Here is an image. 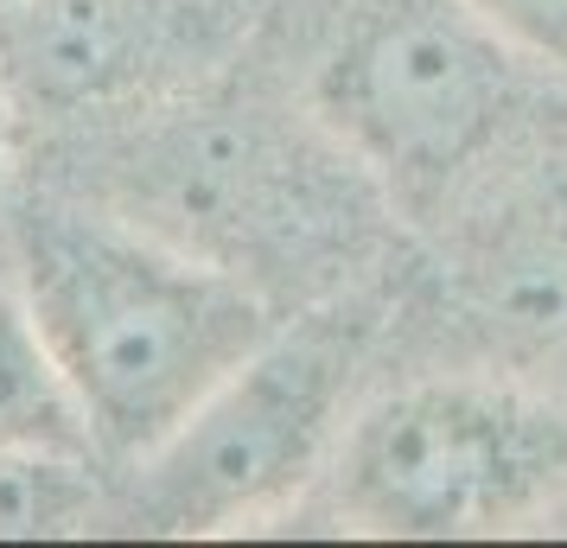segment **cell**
I'll return each mask as SVG.
<instances>
[{"mask_svg": "<svg viewBox=\"0 0 567 548\" xmlns=\"http://www.w3.org/2000/svg\"><path fill=\"white\" fill-rule=\"evenodd\" d=\"M20 173L166 236L256 288L275 313L395 288L414 261V236L383 185L261 64L256 45L166 103L32 134Z\"/></svg>", "mask_w": 567, "mask_h": 548, "instance_id": "obj_1", "label": "cell"}, {"mask_svg": "<svg viewBox=\"0 0 567 548\" xmlns=\"http://www.w3.org/2000/svg\"><path fill=\"white\" fill-rule=\"evenodd\" d=\"M261 64L427 236L567 122V77L472 0H261Z\"/></svg>", "mask_w": 567, "mask_h": 548, "instance_id": "obj_2", "label": "cell"}, {"mask_svg": "<svg viewBox=\"0 0 567 548\" xmlns=\"http://www.w3.org/2000/svg\"><path fill=\"white\" fill-rule=\"evenodd\" d=\"M0 261L109 472L166 441L287 319L236 275L32 173L7 192Z\"/></svg>", "mask_w": 567, "mask_h": 548, "instance_id": "obj_3", "label": "cell"}, {"mask_svg": "<svg viewBox=\"0 0 567 548\" xmlns=\"http://www.w3.org/2000/svg\"><path fill=\"white\" fill-rule=\"evenodd\" d=\"M567 529V395L485 364L383 370L281 536L491 542Z\"/></svg>", "mask_w": 567, "mask_h": 548, "instance_id": "obj_4", "label": "cell"}, {"mask_svg": "<svg viewBox=\"0 0 567 548\" xmlns=\"http://www.w3.org/2000/svg\"><path fill=\"white\" fill-rule=\"evenodd\" d=\"M395 288L287 313L166 441L109 472V536H281L383 376Z\"/></svg>", "mask_w": 567, "mask_h": 548, "instance_id": "obj_5", "label": "cell"}, {"mask_svg": "<svg viewBox=\"0 0 567 548\" xmlns=\"http://www.w3.org/2000/svg\"><path fill=\"white\" fill-rule=\"evenodd\" d=\"M485 364L567 395V122L414 236L389 364Z\"/></svg>", "mask_w": 567, "mask_h": 548, "instance_id": "obj_6", "label": "cell"}, {"mask_svg": "<svg viewBox=\"0 0 567 548\" xmlns=\"http://www.w3.org/2000/svg\"><path fill=\"white\" fill-rule=\"evenodd\" d=\"M256 20L261 0H0V83L20 147L230 71Z\"/></svg>", "mask_w": 567, "mask_h": 548, "instance_id": "obj_7", "label": "cell"}, {"mask_svg": "<svg viewBox=\"0 0 567 548\" xmlns=\"http://www.w3.org/2000/svg\"><path fill=\"white\" fill-rule=\"evenodd\" d=\"M0 453H45V459H96V434L58 370L52 344L32 319L27 293L0 261Z\"/></svg>", "mask_w": 567, "mask_h": 548, "instance_id": "obj_8", "label": "cell"}, {"mask_svg": "<svg viewBox=\"0 0 567 548\" xmlns=\"http://www.w3.org/2000/svg\"><path fill=\"white\" fill-rule=\"evenodd\" d=\"M497 32H511L529 58L567 77V0H472Z\"/></svg>", "mask_w": 567, "mask_h": 548, "instance_id": "obj_9", "label": "cell"}, {"mask_svg": "<svg viewBox=\"0 0 567 548\" xmlns=\"http://www.w3.org/2000/svg\"><path fill=\"white\" fill-rule=\"evenodd\" d=\"M13 179H20V115H13V96L0 83V210H7Z\"/></svg>", "mask_w": 567, "mask_h": 548, "instance_id": "obj_10", "label": "cell"}]
</instances>
